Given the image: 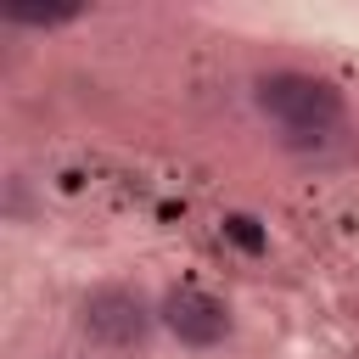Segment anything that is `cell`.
Instances as JSON below:
<instances>
[{"label": "cell", "mask_w": 359, "mask_h": 359, "mask_svg": "<svg viewBox=\"0 0 359 359\" xmlns=\"http://www.w3.org/2000/svg\"><path fill=\"white\" fill-rule=\"evenodd\" d=\"M163 325L180 337V342H191V348H213L224 331H230V314H224V303H213L208 292H168V303H163Z\"/></svg>", "instance_id": "3"}, {"label": "cell", "mask_w": 359, "mask_h": 359, "mask_svg": "<svg viewBox=\"0 0 359 359\" xmlns=\"http://www.w3.org/2000/svg\"><path fill=\"white\" fill-rule=\"evenodd\" d=\"M252 101L280 129V140L297 146V151H320V146L342 140V129H348L342 95L325 79H309V73H269V79H258Z\"/></svg>", "instance_id": "1"}, {"label": "cell", "mask_w": 359, "mask_h": 359, "mask_svg": "<svg viewBox=\"0 0 359 359\" xmlns=\"http://www.w3.org/2000/svg\"><path fill=\"white\" fill-rule=\"evenodd\" d=\"M84 325H90V337H101L107 348H140L151 320H146L140 297H129V292H95V297L84 303Z\"/></svg>", "instance_id": "2"}, {"label": "cell", "mask_w": 359, "mask_h": 359, "mask_svg": "<svg viewBox=\"0 0 359 359\" xmlns=\"http://www.w3.org/2000/svg\"><path fill=\"white\" fill-rule=\"evenodd\" d=\"M230 236H236L241 247H264V236L252 230V219H230Z\"/></svg>", "instance_id": "4"}]
</instances>
